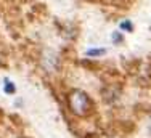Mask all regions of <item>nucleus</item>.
I'll list each match as a JSON object with an SVG mask.
<instances>
[{
    "instance_id": "1",
    "label": "nucleus",
    "mask_w": 151,
    "mask_h": 138,
    "mask_svg": "<svg viewBox=\"0 0 151 138\" xmlns=\"http://www.w3.org/2000/svg\"><path fill=\"white\" fill-rule=\"evenodd\" d=\"M68 103H69L71 111L76 116H87L90 109V98L82 90H73L68 96Z\"/></svg>"
},
{
    "instance_id": "2",
    "label": "nucleus",
    "mask_w": 151,
    "mask_h": 138,
    "mask_svg": "<svg viewBox=\"0 0 151 138\" xmlns=\"http://www.w3.org/2000/svg\"><path fill=\"white\" fill-rule=\"evenodd\" d=\"M42 63L45 64L47 71H53V68H55V64H56V58H55V55H53V52H45Z\"/></svg>"
},
{
    "instance_id": "3",
    "label": "nucleus",
    "mask_w": 151,
    "mask_h": 138,
    "mask_svg": "<svg viewBox=\"0 0 151 138\" xmlns=\"http://www.w3.org/2000/svg\"><path fill=\"white\" fill-rule=\"evenodd\" d=\"M119 27H121V31H124V32H134V23H132L130 19H124V21H121V24H119Z\"/></svg>"
},
{
    "instance_id": "4",
    "label": "nucleus",
    "mask_w": 151,
    "mask_h": 138,
    "mask_svg": "<svg viewBox=\"0 0 151 138\" xmlns=\"http://www.w3.org/2000/svg\"><path fill=\"white\" fill-rule=\"evenodd\" d=\"M105 53H106V50H105V48H88L87 52H85V55L90 56V58H96V56L105 55Z\"/></svg>"
},
{
    "instance_id": "5",
    "label": "nucleus",
    "mask_w": 151,
    "mask_h": 138,
    "mask_svg": "<svg viewBox=\"0 0 151 138\" xmlns=\"http://www.w3.org/2000/svg\"><path fill=\"white\" fill-rule=\"evenodd\" d=\"M111 40L114 42V45H121L122 42H124V34L122 32H113V35H111Z\"/></svg>"
},
{
    "instance_id": "6",
    "label": "nucleus",
    "mask_w": 151,
    "mask_h": 138,
    "mask_svg": "<svg viewBox=\"0 0 151 138\" xmlns=\"http://www.w3.org/2000/svg\"><path fill=\"white\" fill-rule=\"evenodd\" d=\"M3 88H5V92L8 93V95L10 93H15V83L10 82L8 79H5V87H3Z\"/></svg>"
}]
</instances>
